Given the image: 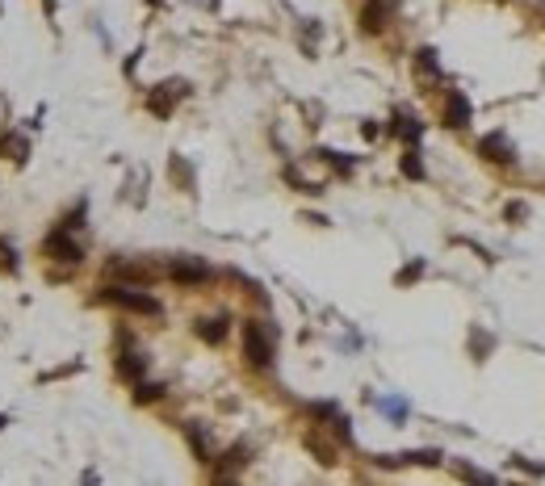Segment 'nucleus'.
Instances as JSON below:
<instances>
[{
    "label": "nucleus",
    "mask_w": 545,
    "mask_h": 486,
    "mask_svg": "<svg viewBox=\"0 0 545 486\" xmlns=\"http://www.w3.org/2000/svg\"><path fill=\"white\" fill-rule=\"evenodd\" d=\"M243 353H248V360H252L256 369H269V360H272V344L265 340L260 323H243Z\"/></svg>",
    "instance_id": "f257e3e1"
},
{
    "label": "nucleus",
    "mask_w": 545,
    "mask_h": 486,
    "mask_svg": "<svg viewBox=\"0 0 545 486\" xmlns=\"http://www.w3.org/2000/svg\"><path fill=\"white\" fill-rule=\"evenodd\" d=\"M109 302H118L122 310H135V314H160V302L147 298V294H135V289H109Z\"/></svg>",
    "instance_id": "f03ea898"
},
{
    "label": "nucleus",
    "mask_w": 545,
    "mask_h": 486,
    "mask_svg": "<svg viewBox=\"0 0 545 486\" xmlns=\"http://www.w3.org/2000/svg\"><path fill=\"white\" fill-rule=\"evenodd\" d=\"M172 281H181V285H202V281H210V268L197 265V260H172Z\"/></svg>",
    "instance_id": "7ed1b4c3"
},
{
    "label": "nucleus",
    "mask_w": 545,
    "mask_h": 486,
    "mask_svg": "<svg viewBox=\"0 0 545 486\" xmlns=\"http://www.w3.org/2000/svg\"><path fill=\"white\" fill-rule=\"evenodd\" d=\"M46 252H50L55 260H63V265H76V260L84 256V252H80V248H76V243H72V239L63 235V231H55V235L46 239Z\"/></svg>",
    "instance_id": "20e7f679"
},
{
    "label": "nucleus",
    "mask_w": 545,
    "mask_h": 486,
    "mask_svg": "<svg viewBox=\"0 0 545 486\" xmlns=\"http://www.w3.org/2000/svg\"><path fill=\"white\" fill-rule=\"evenodd\" d=\"M445 126H453V131L470 126V101L461 92H449V101H445Z\"/></svg>",
    "instance_id": "39448f33"
},
{
    "label": "nucleus",
    "mask_w": 545,
    "mask_h": 486,
    "mask_svg": "<svg viewBox=\"0 0 545 486\" xmlns=\"http://www.w3.org/2000/svg\"><path fill=\"white\" fill-rule=\"evenodd\" d=\"M386 13H390V0H369L361 9V26L369 30V34H378L382 26H386Z\"/></svg>",
    "instance_id": "423d86ee"
},
{
    "label": "nucleus",
    "mask_w": 545,
    "mask_h": 486,
    "mask_svg": "<svg viewBox=\"0 0 545 486\" xmlns=\"http://www.w3.org/2000/svg\"><path fill=\"white\" fill-rule=\"evenodd\" d=\"M478 151H483L487 160H495V164H512V147H507L503 134H487V138L478 143Z\"/></svg>",
    "instance_id": "0eeeda50"
},
{
    "label": "nucleus",
    "mask_w": 545,
    "mask_h": 486,
    "mask_svg": "<svg viewBox=\"0 0 545 486\" xmlns=\"http://www.w3.org/2000/svg\"><path fill=\"white\" fill-rule=\"evenodd\" d=\"M197 336H202L206 344H223V336H227V319H202V323H197Z\"/></svg>",
    "instance_id": "6e6552de"
},
{
    "label": "nucleus",
    "mask_w": 545,
    "mask_h": 486,
    "mask_svg": "<svg viewBox=\"0 0 545 486\" xmlns=\"http://www.w3.org/2000/svg\"><path fill=\"white\" fill-rule=\"evenodd\" d=\"M189 444H193V453H197V457H202V461H210V441H206V432H202V428H197V424H193V428H189Z\"/></svg>",
    "instance_id": "1a4fd4ad"
},
{
    "label": "nucleus",
    "mask_w": 545,
    "mask_h": 486,
    "mask_svg": "<svg viewBox=\"0 0 545 486\" xmlns=\"http://www.w3.org/2000/svg\"><path fill=\"white\" fill-rule=\"evenodd\" d=\"M395 134H399L403 143H419V126H415L411 118H395Z\"/></svg>",
    "instance_id": "9d476101"
},
{
    "label": "nucleus",
    "mask_w": 545,
    "mask_h": 486,
    "mask_svg": "<svg viewBox=\"0 0 545 486\" xmlns=\"http://www.w3.org/2000/svg\"><path fill=\"white\" fill-rule=\"evenodd\" d=\"M118 373L131 377V382H138V377H143V360H138V356H122V360H118Z\"/></svg>",
    "instance_id": "9b49d317"
},
{
    "label": "nucleus",
    "mask_w": 545,
    "mask_h": 486,
    "mask_svg": "<svg viewBox=\"0 0 545 486\" xmlns=\"http://www.w3.org/2000/svg\"><path fill=\"white\" fill-rule=\"evenodd\" d=\"M415 72H424V76L436 80V55H432V50H419V55H415Z\"/></svg>",
    "instance_id": "f8f14e48"
},
{
    "label": "nucleus",
    "mask_w": 545,
    "mask_h": 486,
    "mask_svg": "<svg viewBox=\"0 0 545 486\" xmlns=\"http://www.w3.org/2000/svg\"><path fill=\"white\" fill-rule=\"evenodd\" d=\"M0 155L4 160H21L26 155V143L21 138H0Z\"/></svg>",
    "instance_id": "ddd939ff"
},
{
    "label": "nucleus",
    "mask_w": 545,
    "mask_h": 486,
    "mask_svg": "<svg viewBox=\"0 0 545 486\" xmlns=\"http://www.w3.org/2000/svg\"><path fill=\"white\" fill-rule=\"evenodd\" d=\"M403 172H407L411 180H424V164H419V155H415V151L403 155Z\"/></svg>",
    "instance_id": "4468645a"
},
{
    "label": "nucleus",
    "mask_w": 545,
    "mask_h": 486,
    "mask_svg": "<svg viewBox=\"0 0 545 486\" xmlns=\"http://www.w3.org/2000/svg\"><path fill=\"white\" fill-rule=\"evenodd\" d=\"M151 109H155L160 118H168V114H172V101H168L164 92H155V96H151Z\"/></svg>",
    "instance_id": "2eb2a0df"
},
{
    "label": "nucleus",
    "mask_w": 545,
    "mask_h": 486,
    "mask_svg": "<svg viewBox=\"0 0 545 486\" xmlns=\"http://www.w3.org/2000/svg\"><path fill=\"white\" fill-rule=\"evenodd\" d=\"M0 268H4V272H9V268H17V260H13V248H9L4 239H0Z\"/></svg>",
    "instance_id": "dca6fc26"
},
{
    "label": "nucleus",
    "mask_w": 545,
    "mask_h": 486,
    "mask_svg": "<svg viewBox=\"0 0 545 486\" xmlns=\"http://www.w3.org/2000/svg\"><path fill=\"white\" fill-rule=\"evenodd\" d=\"M164 394V386H138V402H151V398Z\"/></svg>",
    "instance_id": "f3484780"
},
{
    "label": "nucleus",
    "mask_w": 545,
    "mask_h": 486,
    "mask_svg": "<svg viewBox=\"0 0 545 486\" xmlns=\"http://www.w3.org/2000/svg\"><path fill=\"white\" fill-rule=\"evenodd\" d=\"M419 272H424V265H411V268H403V272H399V285H407V281H415Z\"/></svg>",
    "instance_id": "a211bd4d"
},
{
    "label": "nucleus",
    "mask_w": 545,
    "mask_h": 486,
    "mask_svg": "<svg viewBox=\"0 0 545 486\" xmlns=\"http://www.w3.org/2000/svg\"><path fill=\"white\" fill-rule=\"evenodd\" d=\"M524 214H529V206H524V201H512V206H507V219H524Z\"/></svg>",
    "instance_id": "6ab92c4d"
}]
</instances>
